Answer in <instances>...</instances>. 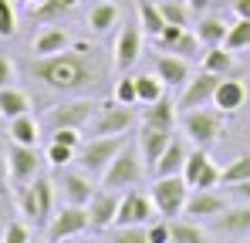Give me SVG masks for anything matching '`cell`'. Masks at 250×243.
Segmentation results:
<instances>
[{"label":"cell","mask_w":250,"mask_h":243,"mask_svg":"<svg viewBox=\"0 0 250 243\" xmlns=\"http://www.w3.org/2000/svg\"><path fill=\"white\" fill-rule=\"evenodd\" d=\"M27 108H31V101H27L24 91H17L14 84L0 88V115H3V119H17V115H24Z\"/></svg>","instance_id":"cb8c5ba5"},{"label":"cell","mask_w":250,"mask_h":243,"mask_svg":"<svg viewBox=\"0 0 250 243\" xmlns=\"http://www.w3.org/2000/svg\"><path fill=\"white\" fill-rule=\"evenodd\" d=\"M213 230L216 233H227V237H247L250 233V206L223 209L220 216H213Z\"/></svg>","instance_id":"e0dca14e"},{"label":"cell","mask_w":250,"mask_h":243,"mask_svg":"<svg viewBox=\"0 0 250 243\" xmlns=\"http://www.w3.org/2000/svg\"><path fill=\"white\" fill-rule=\"evenodd\" d=\"M21 213L34 223H51L54 216V182L47 176H34L27 186H21Z\"/></svg>","instance_id":"277c9868"},{"label":"cell","mask_w":250,"mask_h":243,"mask_svg":"<svg viewBox=\"0 0 250 243\" xmlns=\"http://www.w3.org/2000/svg\"><path fill=\"white\" fill-rule=\"evenodd\" d=\"M10 81H14V61L0 54V88H7Z\"/></svg>","instance_id":"bcb514c9"},{"label":"cell","mask_w":250,"mask_h":243,"mask_svg":"<svg viewBox=\"0 0 250 243\" xmlns=\"http://www.w3.org/2000/svg\"><path fill=\"white\" fill-rule=\"evenodd\" d=\"M95 112H98V105L91 98H78V101H68V105H54L44 122H47L51 132L54 128H82L95 119Z\"/></svg>","instance_id":"ba28073f"},{"label":"cell","mask_w":250,"mask_h":243,"mask_svg":"<svg viewBox=\"0 0 250 243\" xmlns=\"http://www.w3.org/2000/svg\"><path fill=\"white\" fill-rule=\"evenodd\" d=\"M68 3H71V7H75V0H68Z\"/></svg>","instance_id":"f5cc1de1"},{"label":"cell","mask_w":250,"mask_h":243,"mask_svg":"<svg viewBox=\"0 0 250 243\" xmlns=\"http://www.w3.org/2000/svg\"><path fill=\"white\" fill-rule=\"evenodd\" d=\"M209 3H213V0H189V7H193V10H207Z\"/></svg>","instance_id":"681fc988"},{"label":"cell","mask_w":250,"mask_h":243,"mask_svg":"<svg viewBox=\"0 0 250 243\" xmlns=\"http://www.w3.org/2000/svg\"><path fill=\"white\" fill-rule=\"evenodd\" d=\"M112 54H115V68L119 71H128L135 61H139V54H142V34H139V24H122V34L115 40V47H112Z\"/></svg>","instance_id":"4fadbf2b"},{"label":"cell","mask_w":250,"mask_h":243,"mask_svg":"<svg viewBox=\"0 0 250 243\" xmlns=\"http://www.w3.org/2000/svg\"><path fill=\"white\" fill-rule=\"evenodd\" d=\"M58 51H68V34L61 27H47L44 34H38L34 40V54L44 58V54H58Z\"/></svg>","instance_id":"f1b7e54d"},{"label":"cell","mask_w":250,"mask_h":243,"mask_svg":"<svg viewBox=\"0 0 250 243\" xmlns=\"http://www.w3.org/2000/svg\"><path fill=\"white\" fill-rule=\"evenodd\" d=\"M156 75L172 88V84H183V81L189 78V64H186V58H179V54L169 51V54L156 58Z\"/></svg>","instance_id":"ffe728a7"},{"label":"cell","mask_w":250,"mask_h":243,"mask_svg":"<svg viewBox=\"0 0 250 243\" xmlns=\"http://www.w3.org/2000/svg\"><path fill=\"white\" fill-rule=\"evenodd\" d=\"M112 240L115 243H149V226L146 223H115L112 230Z\"/></svg>","instance_id":"d6a6232c"},{"label":"cell","mask_w":250,"mask_h":243,"mask_svg":"<svg viewBox=\"0 0 250 243\" xmlns=\"http://www.w3.org/2000/svg\"><path fill=\"white\" fill-rule=\"evenodd\" d=\"M169 142H172V128H166V125H152V122H142L139 145H142L146 165H156V162H159V156L166 152Z\"/></svg>","instance_id":"9a60e30c"},{"label":"cell","mask_w":250,"mask_h":243,"mask_svg":"<svg viewBox=\"0 0 250 243\" xmlns=\"http://www.w3.org/2000/svg\"><path fill=\"white\" fill-rule=\"evenodd\" d=\"M119 206H122V196H115V189H98L91 202H88V213H91V226L95 230H105L119 220Z\"/></svg>","instance_id":"5bb4252c"},{"label":"cell","mask_w":250,"mask_h":243,"mask_svg":"<svg viewBox=\"0 0 250 243\" xmlns=\"http://www.w3.org/2000/svg\"><path fill=\"white\" fill-rule=\"evenodd\" d=\"M159 209H156V202H152V193L146 196V193H139V189H128L122 196V206H119V226L122 223H149L152 216H156Z\"/></svg>","instance_id":"7c38bea8"},{"label":"cell","mask_w":250,"mask_h":243,"mask_svg":"<svg viewBox=\"0 0 250 243\" xmlns=\"http://www.w3.org/2000/svg\"><path fill=\"white\" fill-rule=\"evenodd\" d=\"M207 165H209V156L203 152V145L196 149V152H189V159H186V169H183V176H186V182L196 189V182H200V176L207 172Z\"/></svg>","instance_id":"836d02e7"},{"label":"cell","mask_w":250,"mask_h":243,"mask_svg":"<svg viewBox=\"0 0 250 243\" xmlns=\"http://www.w3.org/2000/svg\"><path fill=\"white\" fill-rule=\"evenodd\" d=\"M237 17H250V0H237Z\"/></svg>","instance_id":"c3c4849f"},{"label":"cell","mask_w":250,"mask_h":243,"mask_svg":"<svg viewBox=\"0 0 250 243\" xmlns=\"http://www.w3.org/2000/svg\"><path fill=\"white\" fill-rule=\"evenodd\" d=\"M230 34V24H223L220 17H203L200 24H196V38L203 40L207 47H216V44H223Z\"/></svg>","instance_id":"d4e9b609"},{"label":"cell","mask_w":250,"mask_h":243,"mask_svg":"<svg viewBox=\"0 0 250 243\" xmlns=\"http://www.w3.org/2000/svg\"><path fill=\"white\" fill-rule=\"evenodd\" d=\"M0 216H3V179H0ZM0 237H3V230H0Z\"/></svg>","instance_id":"f907efd6"},{"label":"cell","mask_w":250,"mask_h":243,"mask_svg":"<svg viewBox=\"0 0 250 243\" xmlns=\"http://www.w3.org/2000/svg\"><path fill=\"white\" fill-rule=\"evenodd\" d=\"M61 196L68 202H78V206H88L91 202V196H95V186H91V176L84 172V176H78V172H64L61 176Z\"/></svg>","instance_id":"ac0fdd59"},{"label":"cell","mask_w":250,"mask_h":243,"mask_svg":"<svg viewBox=\"0 0 250 243\" xmlns=\"http://www.w3.org/2000/svg\"><path fill=\"white\" fill-rule=\"evenodd\" d=\"M203 71H213V75H230L233 71V54L227 44H216L203 54Z\"/></svg>","instance_id":"484cf974"},{"label":"cell","mask_w":250,"mask_h":243,"mask_svg":"<svg viewBox=\"0 0 250 243\" xmlns=\"http://www.w3.org/2000/svg\"><path fill=\"white\" fill-rule=\"evenodd\" d=\"M176 108H179V105H172L166 95H163V98H156V101L146 105L142 122H152V125H166V128H172V125H176Z\"/></svg>","instance_id":"603a6c76"},{"label":"cell","mask_w":250,"mask_h":243,"mask_svg":"<svg viewBox=\"0 0 250 243\" xmlns=\"http://www.w3.org/2000/svg\"><path fill=\"white\" fill-rule=\"evenodd\" d=\"M166 240H172L169 223H152V226H149V243H166Z\"/></svg>","instance_id":"f6af8a7d"},{"label":"cell","mask_w":250,"mask_h":243,"mask_svg":"<svg viewBox=\"0 0 250 243\" xmlns=\"http://www.w3.org/2000/svg\"><path fill=\"white\" fill-rule=\"evenodd\" d=\"M51 139H54V142H64V145L82 149V135H78V128H54V132H51Z\"/></svg>","instance_id":"7bdbcfd3"},{"label":"cell","mask_w":250,"mask_h":243,"mask_svg":"<svg viewBox=\"0 0 250 243\" xmlns=\"http://www.w3.org/2000/svg\"><path fill=\"white\" fill-rule=\"evenodd\" d=\"M88 226H91V213H88V206L68 202V206H61V213H54V216H51V223H47L44 237H47L51 243L71 240V237H82Z\"/></svg>","instance_id":"8992f818"},{"label":"cell","mask_w":250,"mask_h":243,"mask_svg":"<svg viewBox=\"0 0 250 243\" xmlns=\"http://www.w3.org/2000/svg\"><path fill=\"white\" fill-rule=\"evenodd\" d=\"M186 159H189V149H186L179 139H172L166 145V152L159 156V162L152 165V172H156V176H179V172L186 169Z\"/></svg>","instance_id":"d6986e66"},{"label":"cell","mask_w":250,"mask_h":243,"mask_svg":"<svg viewBox=\"0 0 250 243\" xmlns=\"http://www.w3.org/2000/svg\"><path fill=\"white\" fill-rule=\"evenodd\" d=\"M78 159V149L75 145H64V142H54L51 139V145H47V162L51 165H64V162H75Z\"/></svg>","instance_id":"74e56055"},{"label":"cell","mask_w":250,"mask_h":243,"mask_svg":"<svg viewBox=\"0 0 250 243\" xmlns=\"http://www.w3.org/2000/svg\"><path fill=\"white\" fill-rule=\"evenodd\" d=\"M230 51H240V47H250V17H240L237 24H230V34L223 40Z\"/></svg>","instance_id":"d590c367"},{"label":"cell","mask_w":250,"mask_h":243,"mask_svg":"<svg viewBox=\"0 0 250 243\" xmlns=\"http://www.w3.org/2000/svg\"><path fill=\"white\" fill-rule=\"evenodd\" d=\"M21 3H41V0H21Z\"/></svg>","instance_id":"816d5d0a"},{"label":"cell","mask_w":250,"mask_h":243,"mask_svg":"<svg viewBox=\"0 0 250 243\" xmlns=\"http://www.w3.org/2000/svg\"><path fill=\"white\" fill-rule=\"evenodd\" d=\"M115 20H119V3H115V0H105V3H98V7L88 14V24H91V31H98V34L112 31Z\"/></svg>","instance_id":"4316f807"},{"label":"cell","mask_w":250,"mask_h":243,"mask_svg":"<svg viewBox=\"0 0 250 243\" xmlns=\"http://www.w3.org/2000/svg\"><path fill=\"white\" fill-rule=\"evenodd\" d=\"M95 54V47L44 54L31 61V75L51 91H88L102 81V64Z\"/></svg>","instance_id":"6da1fadb"},{"label":"cell","mask_w":250,"mask_h":243,"mask_svg":"<svg viewBox=\"0 0 250 243\" xmlns=\"http://www.w3.org/2000/svg\"><path fill=\"white\" fill-rule=\"evenodd\" d=\"M189 182H186V176L179 172V176H156V186H152V202H156V209H159V216H179V213H186V200H189Z\"/></svg>","instance_id":"5b68a950"},{"label":"cell","mask_w":250,"mask_h":243,"mask_svg":"<svg viewBox=\"0 0 250 243\" xmlns=\"http://www.w3.org/2000/svg\"><path fill=\"white\" fill-rule=\"evenodd\" d=\"M7 165H10V179L17 182V189L27 186V182L41 172L38 145H21V142H14V145L7 149Z\"/></svg>","instance_id":"30bf717a"},{"label":"cell","mask_w":250,"mask_h":243,"mask_svg":"<svg viewBox=\"0 0 250 243\" xmlns=\"http://www.w3.org/2000/svg\"><path fill=\"white\" fill-rule=\"evenodd\" d=\"M135 88H139V101H142V105H149V101L163 98L166 81L159 78V75H135Z\"/></svg>","instance_id":"1f68e13d"},{"label":"cell","mask_w":250,"mask_h":243,"mask_svg":"<svg viewBox=\"0 0 250 243\" xmlns=\"http://www.w3.org/2000/svg\"><path fill=\"white\" fill-rule=\"evenodd\" d=\"M17 31V10L10 0H0V38H14Z\"/></svg>","instance_id":"f35d334b"},{"label":"cell","mask_w":250,"mask_h":243,"mask_svg":"<svg viewBox=\"0 0 250 243\" xmlns=\"http://www.w3.org/2000/svg\"><path fill=\"white\" fill-rule=\"evenodd\" d=\"M3 240H7V243H27V240H31V230H27L21 220H7V226H3Z\"/></svg>","instance_id":"60d3db41"},{"label":"cell","mask_w":250,"mask_h":243,"mask_svg":"<svg viewBox=\"0 0 250 243\" xmlns=\"http://www.w3.org/2000/svg\"><path fill=\"white\" fill-rule=\"evenodd\" d=\"M38 122L31 119L27 112L24 115H17V119H10V142H21V145H38Z\"/></svg>","instance_id":"83f0119b"},{"label":"cell","mask_w":250,"mask_h":243,"mask_svg":"<svg viewBox=\"0 0 250 243\" xmlns=\"http://www.w3.org/2000/svg\"><path fill=\"white\" fill-rule=\"evenodd\" d=\"M223 78H227V75L203 71V75H196V81H186V91H183V98H179V112H193V108H203V105H209Z\"/></svg>","instance_id":"8fae6325"},{"label":"cell","mask_w":250,"mask_h":243,"mask_svg":"<svg viewBox=\"0 0 250 243\" xmlns=\"http://www.w3.org/2000/svg\"><path fill=\"white\" fill-rule=\"evenodd\" d=\"M230 189H233V193H237L240 200H247V202H250V179H244V182H233Z\"/></svg>","instance_id":"7dc6e473"},{"label":"cell","mask_w":250,"mask_h":243,"mask_svg":"<svg viewBox=\"0 0 250 243\" xmlns=\"http://www.w3.org/2000/svg\"><path fill=\"white\" fill-rule=\"evenodd\" d=\"M159 10H163V17H166V24H179V27H186V20H189V3H183V0H159Z\"/></svg>","instance_id":"e575fe53"},{"label":"cell","mask_w":250,"mask_h":243,"mask_svg":"<svg viewBox=\"0 0 250 243\" xmlns=\"http://www.w3.org/2000/svg\"><path fill=\"white\" fill-rule=\"evenodd\" d=\"M115 101H125V105H135V101H139L135 78H122L119 84H115Z\"/></svg>","instance_id":"b9f144b4"},{"label":"cell","mask_w":250,"mask_h":243,"mask_svg":"<svg viewBox=\"0 0 250 243\" xmlns=\"http://www.w3.org/2000/svg\"><path fill=\"white\" fill-rule=\"evenodd\" d=\"M135 14H139V20H142V31H146V34H152V38H159V34H163L166 17H163V10H159V3L135 0Z\"/></svg>","instance_id":"7402d4cb"},{"label":"cell","mask_w":250,"mask_h":243,"mask_svg":"<svg viewBox=\"0 0 250 243\" xmlns=\"http://www.w3.org/2000/svg\"><path fill=\"white\" fill-rule=\"evenodd\" d=\"M125 145L122 135H95V139H88L82 142V149H78V165H82L88 176H105V169L112 165V159L119 156V149Z\"/></svg>","instance_id":"3957f363"},{"label":"cell","mask_w":250,"mask_h":243,"mask_svg":"<svg viewBox=\"0 0 250 243\" xmlns=\"http://www.w3.org/2000/svg\"><path fill=\"white\" fill-rule=\"evenodd\" d=\"M139 149H142L139 142H125L119 149V156L112 159V165L102 176L105 189H132V186H139V179H142V156H139Z\"/></svg>","instance_id":"7a4b0ae2"},{"label":"cell","mask_w":250,"mask_h":243,"mask_svg":"<svg viewBox=\"0 0 250 243\" xmlns=\"http://www.w3.org/2000/svg\"><path fill=\"white\" fill-rule=\"evenodd\" d=\"M68 7H71L68 0H41V3H31V17L41 24H51V20H61V14Z\"/></svg>","instance_id":"4dcf8cb0"},{"label":"cell","mask_w":250,"mask_h":243,"mask_svg":"<svg viewBox=\"0 0 250 243\" xmlns=\"http://www.w3.org/2000/svg\"><path fill=\"white\" fill-rule=\"evenodd\" d=\"M250 179V156H237L223 169V186H233V182H244Z\"/></svg>","instance_id":"8d00e7d4"},{"label":"cell","mask_w":250,"mask_h":243,"mask_svg":"<svg viewBox=\"0 0 250 243\" xmlns=\"http://www.w3.org/2000/svg\"><path fill=\"white\" fill-rule=\"evenodd\" d=\"M223 209H227V200L216 196V193H209V189H196L186 200V216H193V220H213Z\"/></svg>","instance_id":"2e32d148"},{"label":"cell","mask_w":250,"mask_h":243,"mask_svg":"<svg viewBox=\"0 0 250 243\" xmlns=\"http://www.w3.org/2000/svg\"><path fill=\"white\" fill-rule=\"evenodd\" d=\"M183 31H186V27H179V24H166V27H163V34L156 38V40H159V47H166V51H169V47H172V40L179 38Z\"/></svg>","instance_id":"ee69618b"},{"label":"cell","mask_w":250,"mask_h":243,"mask_svg":"<svg viewBox=\"0 0 250 243\" xmlns=\"http://www.w3.org/2000/svg\"><path fill=\"white\" fill-rule=\"evenodd\" d=\"M244 98H247V88H244L240 81L223 78V81H220V88H216V95H213V105L223 108V112H237V108L244 105Z\"/></svg>","instance_id":"44dd1931"},{"label":"cell","mask_w":250,"mask_h":243,"mask_svg":"<svg viewBox=\"0 0 250 243\" xmlns=\"http://www.w3.org/2000/svg\"><path fill=\"white\" fill-rule=\"evenodd\" d=\"M169 233H172V243H203L207 240V230L196 220H176V223H169Z\"/></svg>","instance_id":"f546056e"},{"label":"cell","mask_w":250,"mask_h":243,"mask_svg":"<svg viewBox=\"0 0 250 243\" xmlns=\"http://www.w3.org/2000/svg\"><path fill=\"white\" fill-rule=\"evenodd\" d=\"M135 125V112L125 101H108L98 105L95 119H91V135H122Z\"/></svg>","instance_id":"52a82bcc"},{"label":"cell","mask_w":250,"mask_h":243,"mask_svg":"<svg viewBox=\"0 0 250 243\" xmlns=\"http://www.w3.org/2000/svg\"><path fill=\"white\" fill-rule=\"evenodd\" d=\"M196 44H203V40L196 38V34H189V31H183L179 38L172 40V47H169V51H172V54H179V58H193V54H196Z\"/></svg>","instance_id":"ab89813d"},{"label":"cell","mask_w":250,"mask_h":243,"mask_svg":"<svg viewBox=\"0 0 250 243\" xmlns=\"http://www.w3.org/2000/svg\"><path fill=\"white\" fill-rule=\"evenodd\" d=\"M183 128H186V135H189L196 145H209V142L220 139L223 119H220V112H207V105H203V108L183 112Z\"/></svg>","instance_id":"9c48e42d"}]
</instances>
